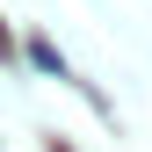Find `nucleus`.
Instances as JSON below:
<instances>
[{
  "mask_svg": "<svg viewBox=\"0 0 152 152\" xmlns=\"http://www.w3.org/2000/svg\"><path fill=\"white\" fill-rule=\"evenodd\" d=\"M29 65H44V72H58V80H65V58H58V51L44 44V36H36V44H29Z\"/></svg>",
  "mask_w": 152,
  "mask_h": 152,
  "instance_id": "obj_1",
  "label": "nucleus"
},
{
  "mask_svg": "<svg viewBox=\"0 0 152 152\" xmlns=\"http://www.w3.org/2000/svg\"><path fill=\"white\" fill-rule=\"evenodd\" d=\"M58 152H72V145H58Z\"/></svg>",
  "mask_w": 152,
  "mask_h": 152,
  "instance_id": "obj_3",
  "label": "nucleus"
},
{
  "mask_svg": "<svg viewBox=\"0 0 152 152\" xmlns=\"http://www.w3.org/2000/svg\"><path fill=\"white\" fill-rule=\"evenodd\" d=\"M7 51H15V44H7V36H0V58H7Z\"/></svg>",
  "mask_w": 152,
  "mask_h": 152,
  "instance_id": "obj_2",
  "label": "nucleus"
}]
</instances>
